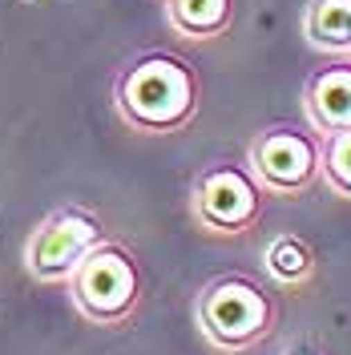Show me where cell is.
I'll return each mask as SVG.
<instances>
[{
	"label": "cell",
	"instance_id": "9c48e42d",
	"mask_svg": "<svg viewBox=\"0 0 351 355\" xmlns=\"http://www.w3.org/2000/svg\"><path fill=\"white\" fill-rule=\"evenodd\" d=\"M166 17L182 37H219L230 24V0H166Z\"/></svg>",
	"mask_w": 351,
	"mask_h": 355
},
{
	"label": "cell",
	"instance_id": "52a82bcc",
	"mask_svg": "<svg viewBox=\"0 0 351 355\" xmlns=\"http://www.w3.org/2000/svg\"><path fill=\"white\" fill-rule=\"evenodd\" d=\"M307 113L315 130L335 133L351 125V65L323 69L307 89Z\"/></svg>",
	"mask_w": 351,
	"mask_h": 355
},
{
	"label": "cell",
	"instance_id": "ba28073f",
	"mask_svg": "<svg viewBox=\"0 0 351 355\" xmlns=\"http://www.w3.org/2000/svg\"><path fill=\"white\" fill-rule=\"evenodd\" d=\"M307 41L327 53H351V0H311Z\"/></svg>",
	"mask_w": 351,
	"mask_h": 355
},
{
	"label": "cell",
	"instance_id": "3957f363",
	"mask_svg": "<svg viewBox=\"0 0 351 355\" xmlns=\"http://www.w3.org/2000/svg\"><path fill=\"white\" fill-rule=\"evenodd\" d=\"M198 323L214 347L242 352V347H255L271 331L275 303L246 279H214L198 299Z\"/></svg>",
	"mask_w": 351,
	"mask_h": 355
},
{
	"label": "cell",
	"instance_id": "30bf717a",
	"mask_svg": "<svg viewBox=\"0 0 351 355\" xmlns=\"http://www.w3.org/2000/svg\"><path fill=\"white\" fill-rule=\"evenodd\" d=\"M266 270L279 283H286V287H299V283H307L311 275H315V254H311V246L303 239L279 234L275 243L266 246Z\"/></svg>",
	"mask_w": 351,
	"mask_h": 355
},
{
	"label": "cell",
	"instance_id": "8992f818",
	"mask_svg": "<svg viewBox=\"0 0 351 355\" xmlns=\"http://www.w3.org/2000/svg\"><path fill=\"white\" fill-rule=\"evenodd\" d=\"M250 174L266 190L299 194L319 174V141L295 130H266L250 146Z\"/></svg>",
	"mask_w": 351,
	"mask_h": 355
},
{
	"label": "cell",
	"instance_id": "5b68a950",
	"mask_svg": "<svg viewBox=\"0 0 351 355\" xmlns=\"http://www.w3.org/2000/svg\"><path fill=\"white\" fill-rule=\"evenodd\" d=\"M263 210V186L242 166H214L194 190V214L219 234H239Z\"/></svg>",
	"mask_w": 351,
	"mask_h": 355
},
{
	"label": "cell",
	"instance_id": "277c9868",
	"mask_svg": "<svg viewBox=\"0 0 351 355\" xmlns=\"http://www.w3.org/2000/svg\"><path fill=\"white\" fill-rule=\"evenodd\" d=\"M97 243H105V226L89 210H57L44 218L24 246V263L41 283H65L73 266L85 259Z\"/></svg>",
	"mask_w": 351,
	"mask_h": 355
},
{
	"label": "cell",
	"instance_id": "6da1fadb",
	"mask_svg": "<svg viewBox=\"0 0 351 355\" xmlns=\"http://www.w3.org/2000/svg\"><path fill=\"white\" fill-rule=\"evenodd\" d=\"M113 101L133 130L174 133L194 117L198 81L182 61L166 57V53H150V57H137L117 77Z\"/></svg>",
	"mask_w": 351,
	"mask_h": 355
},
{
	"label": "cell",
	"instance_id": "7c38bea8",
	"mask_svg": "<svg viewBox=\"0 0 351 355\" xmlns=\"http://www.w3.org/2000/svg\"><path fill=\"white\" fill-rule=\"evenodd\" d=\"M291 355H315V352H311V347H295Z\"/></svg>",
	"mask_w": 351,
	"mask_h": 355
},
{
	"label": "cell",
	"instance_id": "7a4b0ae2",
	"mask_svg": "<svg viewBox=\"0 0 351 355\" xmlns=\"http://www.w3.org/2000/svg\"><path fill=\"white\" fill-rule=\"evenodd\" d=\"M73 303L97 327H117L130 319V311L142 299V270L133 254L117 243H97L69 275Z\"/></svg>",
	"mask_w": 351,
	"mask_h": 355
},
{
	"label": "cell",
	"instance_id": "8fae6325",
	"mask_svg": "<svg viewBox=\"0 0 351 355\" xmlns=\"http://www.w3.org/2000/svg\"><path fill=\"white\" fill-rule=\"evenodd\" d=\"M319 174L331 182V190L351 198V125L327 133V141L319 146Z\"/></svg>",
	"mask_w": 351,
	"mask_h": 355
}]
</instances>
